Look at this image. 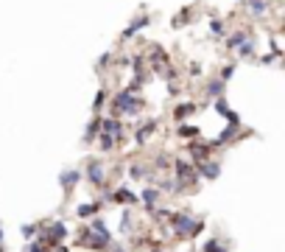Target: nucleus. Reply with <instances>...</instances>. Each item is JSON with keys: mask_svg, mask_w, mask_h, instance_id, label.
Listing matches in <instances>:
<instances>
[{"mask_svg": "<svg viewBox=\"0 0 285 252\" xmlns=\"http://www.w3.org/2000/svg\"><path fill=\"white\" fill-rule=\"evenodd\" d=\"M171 218V230L179 235V238H190V235H199V230L204 227L201 221H196L190 213H168Z\"/></svg>", "mask_w": 285, "mask_h": 252, "instance_id": "obj_1", "label": "nucleus"}, {"mask_svg": "<svg viewBox=\"0 0 285 252\" xmlns=\"http://www.w3.org/2000/svg\"><path fill=\"white\" fill-rule=\"evenodd\" d=\"M140 107H143V101H140V98H137V95H134L132 90H123L120 95H117V98H115V109H117V112H129V115H134L137 109H140Z\"/></svg>", "mask_w": 285, "mask_h": 252, "instance_id": "obj_2", "label": "nucleus"}, {"mask_svg": "<svg viewBox=\"0 0 285 252\" xmlns=\"http://www.w3.org/2000/svg\"><path fill=\"white\" fill-rule=\"evenodd\" d=\"M173 171H176V185H187V182H196V165L190 162H173Z\"/></svg>", "mask_w": 285, "mask_h": 252, "instance_id": "obj_3", "label": "nucleus"}, {"mask_svg": "<svg viewBox=\"0 0 285 252\" xmlns=\"http://www.w3.org/2000/svg\"><path fill=\"white\" fill-rule=\"evenodd\" d=\"M65 235H67V227H65V221H53V224L45 230V235H42V238H45L48 244H59V241L65 238Z\"/></svg>", "mask_w": 285, "mask_h": 252, "instance_id": "obj_4", "label": "nucleus"}, {"mask_svg": "<svg viewBox=\"0 0 285 252\" xmlns=\"http://www.w3.org/2000/svg\"><path fill=\"white\" fill-rule=\"evenodd\" d=\"M196 174H201L207 180H216L218 174H221V165L216 160H201V162H196Z\"/></svg>", "mask_w": 285, "mask_h": 252, "instance_id": "obj_5", "label": "nucleus"}, {"mask_svg": "<svg viewBox=\"0 0 285 252\" xmlns=\"http://www.w3.org/2000/svg\"><path fill=\"white\" fill-rule=\"evenodd\" d=\"M59 182H62V188H65V191L70 194V191H73V188L81 182V171H76V168H67V171H62Z\"/></svg>", "mask_w": 285, "mask_h": 252, "instance_id": "obj_6", "label": "nucleus"}, {"mask_svg": "<svg viewBox=\"0 0 285 252\" xmlns=\"http://www.w3.org/2000/svg\"><path fill=\"white\" fill-rule=\"evenodd\" d=\"M87 180H90L92 185H98V188L103 185L106 174H103V165H101V162H90V165H87Z\"/></svg>", "mask_w": 285, "mask_h": 252, "instance_id": "obj_7", "label": "nucleus"}, {"mask_svg": "<svg viewBox=\"0 0 285 252\" xmlns=\"http://www.w3.org/2000/svg\"><path fill=\"white\" fill-rule=\"evenodd\" d=\"M92 233H95V235H98V238L101 241H106V244H109V241H112V235H109V227H106V224H103V218H92Z\"/></svg>", "mask_w": 285, "mask_h": 252, "instance_id": "obj_8", "label": "nucleus"}, {"mask_svg": "<svg viewBox=\"0 0 285 252\" xmlns=\"http://www.w3.org/2000/svg\"><path fill=\"white\" fill-rule=\"evenodd\" d=\"M235 51H238L240 56H251V54H254V36L246 34V36H243V39L238 42V45H235Z\"/></svg>", "mask_w": 285, "mask_h": 252, "instance_id": "obj_9", "label": "nucleus"}, {"mask_svg": "<svg viewBox=\"0 0 285 252\" xmlns=\"http://www.w3.org/2000/svg\"><path fill=\"white\" fill-rule=\"evenodd\" d=\"M146 25H149V17H146V14H143V17H137L134 23H132V25H129V28L123 31V39H129V36H134L137 31H140V28H146Z\"/></svg>", "mask_w": 285, "mask_h": 252, "instance_id": "obj_10", "label": "nucleus"}, {"mask_svg": "<svg viewBox=\"0 0 285 252\" xmlns=\"http://www.w3.org/2000/svg\"><path fill=\"white\" fill-rule=\"evenodd\" d=\"M98 210H101V205H95V202H87V205H79V207H76V213H79L81 218H92Z\"/></svg>", "mask_w": 285, "mask_h": 252, "instance_id": "obj_11", "label": "nucleus"}, {"mask_svg": "<svg viewBox=\"0 0 285 252\" xmlns=\"http://www.w3.org/2000/svg\"><path fill=\"white\" fill-rule=\"evenodd\" d=\"M157 191H154V188H146V191H143V202H146V207H149V213L151 210H154V205H157Z\"/></svg>", "mask_w": 285, "mask_h": 252, "instance_id": "obj_12", "label": "nucleus"}, {"mask_svg": "<svg viewBox=\"0 0 285 252\" xmlns=\"http://www.w3.org/2000/svg\"><path fill=\"white\" fill-rule=\"evenodd\" d=\"M266 6H268V0H249V9L254 17H263L266 14Z\"/></svg>", "mask_w": 285, "mask_h": 252, "instance_id": "obj_13", "label": "nucleus"}, {"mask_svg": "<svg viewBox=\"0 0 285 252\" xmlns=\"http://www.w3.org/2000/svg\"><path fill=\"white\" fill-rule=\"evenodd\" d=\"M154 129H157V124H154V121H149V124H146L143 129H140V132H137V143H146V138H149Z\"/></svg>", "mask_w": 285, "mask_h": 252, "instance_id": "obj_14", "label": "nucleus"}, {"mask_svg": "<svg viewBox=\"0 0 285 252\" xmlns=\"http://www.w3.org/2000/svg\"><path fill=\"white\" fill-rule=\"evenodd\" d=\"M115 199H117V202H126V205H134V194L126 191V188H120V191L115 194Z\"/></svg>", "mask_w": 285, "mask_h": 252, "instance_id": "obj_15", "label": "nucleus"}, {"mask_svg": "<svg viewBox=\"0 0 285 252\" xmlns=\"http://www.w3.org/2000/svg\"><path fill=\"white\" fill-rule=\"evenodd\" d=\"M207 92H210V95H213V98H216V95H221V92H224V81H210V87H207Z\"/></svg>", "mask_w": 285, "mask_h": 252, "instance_id": "obj_16", "label": "nucleus"}, {"mask_svg": "<svg viewBox=\"0 0 285 252\" xmlns=\"http://www.w3.org/2000/svg\"><path fill=\"white\" fill-rule=\"evenodd\" d=\"M201 252H227V250L218 244V238H210V241L204 244V250H201Z\"/></svg>", "mask_w": 285, "mask_h": 252, "instance_id": "obj_17", "label": "nucleus"}, {"mask_svg": "<svg viewBox=\"0 0 285 252\" xmlns=\"http://www.w3.org/2000/svg\"><path fill=\"white\" fill-rule=\"evenodd\" d=\"M126 230H132V210H129V207L123 210V221H120V233H123V235H126Z\"/></svg>", "mask_w": 285, "mask_h": 252, "instance_id": "obj_18", "label": "nucleus"}, {"mask_svg": "<svg viewBox=\"0 0 285 252\" xmlns=\"http://www.w3.org/2000/svg\"><path fill=\"white\" fill-rule=\"evenodd\" d=\"M210 31H213V36H224V23H221V20H213V23H210Z\"/></svg>", "mask_w": 285, "mask_h": 252, "instance_id": "obj_19", "label": "nucleus"}, {"mask_svg": "<svg viewBox=\"0 0 285 252\" xmlns=\"http://www.w3.org/2000/svg\"><path fill=\"white\" fill-rule=\"evenodd\" d=\"M98 140H101V149H112V146H115V138H112V135H106V132H101V138H98Z\"/></svg>", "mask_w": 285, "mask_h": 252, "instance_id": "obj_20", "label": "nucleus"}, {"mask_svg": "<svg viewBox=\"0 0 285 252\" xmlns=\"http://www.w3.org/2000/svg\"><path fill=\"white\" fill-rule=\"evenodd\" d=\"M190 151H193V157H196V160H204V157H207V151H210V149H207V146H190Z\"/></svg>", "mask_w": 285, "mask_h": 252, "instance_id": "obj_21", "label": "nucleus"}, {"mask_svg": "<svg viewBox=\"0 0 285 252\" xmlns=\"http://www.w3.org/2000/svg\"><path fill=\"white\" fill-rule=\"evenodd\" d=\"M34 235H36V224H25V227H23V238L31 241Z\"/></svg>", "mask_w": 285, "mask_h": 252, "instance_id": "obj_22", "label": "nucleus"}, {"mask_svg": "<svg viewBox=\"0 0 285 252\" xmlns=\"http://www.w3.org/2000/svg\"><path fill=\"white\" fill-rule=\"evenodd\" d=\"M193 109H196L193 104H182V107L176 109V118H184V115H187V112H193Z\"/></svg>", "mask_w": 285, "mask_h": 252, "instance_id": "obj_23", "label": "nucleus"}, {"mask_svg": "<svg viewBox=\"0 0 285 252\" xmlns=\"http://www.w3.org/2000/svg\"><path fill=\"white\" fill-rule=\"evenodd\" d=\"M179 135H182V138H187V135H199V129H196V126H182Z\"/></svg>", "mask_w": 285, "mask_h": 252, "instance_id": "obj_24", "label": "nucleus"}, {"mask_svg": "<svg viewBox=\"0 0 285 252\" xmlns=\"http://www.w3.org/2000/svg\"><path fill=\"white\" fill-rule=\"evenodd\" d=\"M103 98H106V92H98V95H95V109H101V107H103Z\"/></svg>", "mask_w": 285, "mask_h": 252, "instance_id": "obj_25", "label": "nucleus"}, {"mask_svg": "<svg viewBox=\"0 0 285 252\" xmlns=\"http://www.w3.org/2000/svg\"><path fill=\"white\" fill-rule=\"evenodd\" d=\"M28 252H45V244H31V247H28Z\"/></svg>", "mask_w": 285, "mask_h": 252, "instance_id": "obj_26", "label": "nucleus"}, {"mask_svg": "<svg viewBox=\"0 0 285 252\" xmlns=\"http://www.w3.org/2000/svg\"><path fill=\"white\" fill-rule=\"evenodd\" d=\"M56 252H67V250H65V247H59V244H56Z\"/></svg>", "mask_w": 285, "mask_h": 252, "instance_id": "obj_27", "label": "nucleus"}, {"mask_svg": "<svg viewBox=\"0 0 285 252\" xmlns=\"http://www.w3.org/2000/svg\"><path fill=\"white\" fill-rule=\"evenodd\" d=\"M0 244H3V230H0Z\"/></svg>", "mask_w": 285, "mask_h": 252, "instance_id": "obj_28", "label": "nucleus"}]
</instances>
